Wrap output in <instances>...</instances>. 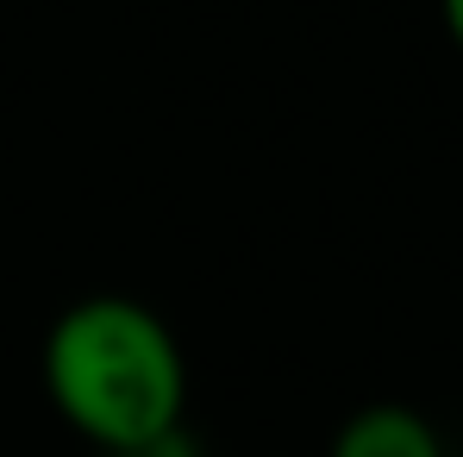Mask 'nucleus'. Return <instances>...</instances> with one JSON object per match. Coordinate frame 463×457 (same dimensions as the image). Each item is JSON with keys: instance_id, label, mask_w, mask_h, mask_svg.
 <instances>
[{"instance_id": "nucleus-1", "label": "nucleus", "mask_w": 463, "mask_h": 457, "mask_svg": "<svg viewBox=\"0 0 463 457\" xmlns=\"http://www.w3.org/2000/svg\"><path fill=\"white\" fill-rule=\"evenodd\" d=\"M38 382L57 420L94 452H132L188 426V357L169 319L138 295H81L38 345Z\"/></svg>"}, {"instance_id": "nucleus-2", "label": "nucleus", "mask_w": 463, "mask_h": 457, "mask_svg": "<svg viewBox=\"0 0 463 457\" xmlns=\"http://www.w3.org/2000/svg\"><path fill=\"white\" fill-rule=\"evenodd\" d=\"M326 457H445V439H439V426L420 407L370 401V407H357L332 433V452Z\"/></svg>"}, {"instance_id": "nucleus-4", "label": "nucleus", "mask_w": 463, "mask_h": 457, "mask_svg": "<svg viewBox=\"0 0 463 457\" xmlns=\"http://www.w3.org/2000/svg\"><path fill=\"white\" fill-rule=\"evenodd\" d=\"M439 19H445V38L463 51V0H439Z\"/></svg>"}, {"instance_id": "nucleus-3", "label": "nucleus", "mask_w": 463, "mask_h": 457, "mask_svg": "<svg viewBox=\"0 0 463 457\" xmlns=\"http://www.w3.org/2000/svg\"><path fill=\"white\" fill-rule=\"evenodd\" d=\"M107 457H201V445H194V433H188V426H175V433H163V439H151V445L107 452Z\"/></svg>"}]
</instances>
